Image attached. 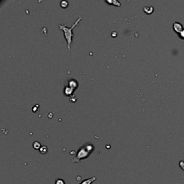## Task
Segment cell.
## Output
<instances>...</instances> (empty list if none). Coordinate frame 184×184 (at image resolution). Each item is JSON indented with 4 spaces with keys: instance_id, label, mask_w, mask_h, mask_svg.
Here are the masks:
<instances>
[{
    "instance_id": "3957f363",
    "label": "cell",
    "mask_w": 184,
    "mask_h": 184,
    "mask_svg": "<svg viewBox=\"0 0 184 184\" xmlns=\"http://www.w3.org/2000/svg\"><path fill=\"white\" fill-rule=\"evenodd\" d=\"M96 180H97V177L94 176L92 177V178L83 180V181H82L79 184H91L92 183H94Z\"/></svg>"
},
{
    "instance_id": "8fae6325",
    "label": "cell",
    "mask_w": 184,
    "mask_h": 184,
    "mask_svg": "<svg viewBox=\"0 0 184 184\" xmlns=\"http://www.w3.org/2000/svg\"><path fill=\"white\" fill-rule=\"evenodd\" d=\"M179 166L180 168H181V169L183 170V171H184V161L183 160H181L179 162Z\"/></svg>"
},
{
    "instance_id": "ba28073f",
    "label": "cell",
    "mask_w": 184,
    "mask_h": 184,
    "mask_svg": "<svg viewBox=\"0 0 184 184\" xmlns=\"http://www.w3.org/2000/svg\"><path fill=\"white\" fill-rule=\"evenodd\" d=\"M32 146H33V148L35 150H40L41 148V145L40 143L39 142H33V145H32Z\"/></svg>"
},
{
    "instance_id": "9c48e42d",
    "label": "cell",
    "mask_w": 184,
    "mask_h": 184,
    "mask_svg": "<svg viewBox=\"0 0 184 184\" xmlns=\"http://www.w3.org/2000/svg\"><path fill=\"white\" fill-rule=\"evenodd\" d=\"M55 184H66V183H65L64 180L61 179V178H58L56 180Z\"/></svg>"
},
{
    "instance_id": "52a82bcc",
    "label": "cell",
    "mask_w": 184,
    "mask_h": 184,
    "mask_svg": "<svg viewBox=\"0 0 184 184\" xmlns=\"http://www.w3.org/2000/svg\"><path fill=\"white\" fill-rule=\"evenodd\" d=\"M73 89L71 87H66V89H65V94H66V95H71V94L73 93Z\"/></svg>"
},
{
    "instance_id": "7a4b0ae2",
    "label": "cell",
    "mask_w": 184,
    "mask_h": 184,
    "mask_svg": "<svg viewBox=\"0 0 184 184\" xmlns=\"http://www.w3.org/2000/svg\"><path fill=\"white\" fill-rule=\"evenodd\" d=\"M93 150V146L88 145V146L81 148L76 154V157L72 160V163H79L81 160L86 159L89 156L91 152Z\"/></svg>"
},
{
    "instance_id": "30bf717a",
    "label": "cell",
    "mask_w": 184,
    "mask_h": 184,
    "mask_svg": "<svg viewBox=\"0 0 184 184\" xmlns=\"http://www.w3.org/2000/svg\"><path fill=\"white\" fill-rule=\"evenodd\" d=\"M60 6L63 8H66L68 6V2H66V1H62V2H60Z\"/></svg>"
},
{
    "instance_id": "277c9868",
    "label": "cell",
    "mask_w": 184,
    "mask_h": 184,
    "mask_svg": "<svg viewBox=\"0 0 184 184\" xmlns=\"http://www.w3.org/2000/svg\"><path fill=\"white\" fill-rule=\"evenodd\" d=\"M77 86H78V83H77V82L76 81L72 80V81H71L70 82H69V87L72 88L73 89H76V88L77 87Z\"/></svg>"
},
{
    "instance_id": "6da1fadb",
    "label": "cell",
    "mask_w": 184,
    "mask_h": 184,
    "mask_svg": "<svg viewBox=\"0 0 184 184\" xmlns=\"http://www.w3.org/2000/svg\"><path fill=\"white\" fill-rule=\"evenodd\" d=\"M81 19L82 18L81 17H79V19L75 22V23L73 24V25L71 26V28H67L66 25H59V28H60V30H63V32H64V36H65V38L66 39V41H67L68 49V50H71V42H72V38H73V36L72 31H73V28H74L75 27H76V25L80 22V21L81 20Z\"/></svg>"
},
{
    "instance_id": "5b68a950",
    "label": "cell",
    "mask_w": 184,
    "mask_h": 184,
    "mask_svg": "<svg viewBox=\"0 0 184 184\" xmlns=\"http://www.w3.org/2000/svg\"><path fill=\"white\" fill-rule=\"evenodd\" d=\"M39 150L40 152L42 155H45V154H46L48 152V148L46 146H42Z\"/></svg>"
},
{
    "instance_id": "8992f818",
    "label": "cell",
    "mask_w": 184,
    "mask_h": 184,
    "mask_svg": "<svg viewBox=\"0 0 184 184\" xmlns=\"http://www.w3.org/2000/svg\"><path fill=\"white\" fill-rule=\"evenodd\" d=\"M144 11L147 14H151L153 12V7H147L144 8Z\"/></svg>"
}]
</instances>
